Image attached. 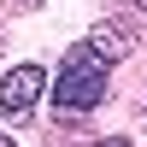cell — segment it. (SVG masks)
Listing matches in <instances>:
<instances>
[{"label": "cell", "instance_id": "7a4b0ae2", "mask_svg": "<svg viewBox=\"0 0 147 147\" xmlns=\"http://www.w3.org/2000/svg\"><path fill=\"white\" fill-rule=\"evenodd\" d=\"M41 94H47V71L41 65H12L6 77H0V112H6L12 124H24V118H35Z\"/></svg>", "mask_w": 147, "mask_h": 147}, {"label": "cell", "instance_id": "277c9868", "mask_svg": "<svg viewBox=\"0 0 147 147\" xmlns=\"http://www.w3.org/2000/svg\"><path fill=\"white\" fill-rule=\"evenodd\" d=\"M94 147H136L129 136H106V141H94Z\"/></svg>", "mask_w": 147, "mask_h": 147}, {"label": "cell", "instance_id": "6da1fadb", "mask_svg": "<svg viewBox=\"0 0 147 147\" xmlns=\"http://www.w3.org/2000/svg\"><path fill=\"white\" fill-rule=\"evenodd\" d=\"M106 88H112V59L94 53L88 41H77V47L65 53V65H59V77H47L53 106H59V112H71V118L94 112V106L106 100Z\"/></svg>", "mask_w": 147, "mask_h": 147}, {"label": "cell", "instance_id": "3957f363", "mask_svg": "<svg viewBox=\"0 0 147 147\" xmlns=\"http://www.w3.org/2000/svg\"><path fill=\"white\" fill-rule=\"evenodd\" d=\"M88 47H94V53H106V59L118 65V59L129 53V35H124V30H106V24H100V30L88 35Z\"/></svg>", "mask_w": 147, "mask_h": 147}, {"label": "cell", "instance_id": "5b68a950", "mask_svg": "<svg viewBox=\"0 0 147 147\" xmlns=\"http://www.w3.org/2000/svg\"><path fill=\"white\" fill-rule=\"evenodd\" d=\"M129 6H136V12H141V18H147V0H129Z\"/></svg>", "mask_w": 147, "mask_h": 147}, {"label": "cell", "instance_id": "8992f818", "mask_svg": "<svg viewBox=\"0 0 147 147\" xmlns=\"http://www.w3.org/2000/svg\"><path fill=\"white\" fill-rule=\"evenodd\" d=\"M0 147H18V141H12V136H6V129H0Z\"/></svg>", "mask_w": 147, "mask_h": 147}]
</instances>
